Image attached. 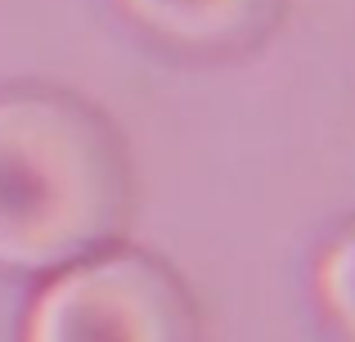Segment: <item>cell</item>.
<instances>
[{
    "instance_id": "6da1fadb",
    "label": "cell",
    "mask_w": 355,
    "mask_h": 342,
    "mask_svg": "<svg viewBox=\"0 0 355 342\" xmlns=\"http://www.w3.org/2000/svg\"><path fill=\"white\" fill-rule=\"evenodd\" d=\"M126 216V162L90 108L0 99V266L50 271L95 253Z\"/></svg>"
},
{
    "instance_id": "7a4b0ae2",
    "label": "cell",
    "mask_w": 355,
    "mask_h": 342,
    "mask_svg": "<svg viewBox=\"0 0 355 342\" xmlns=\"http://www.w3.org/2000/svg\"><path fill=\"white\" fill-rule=\"evenodd\" d=\"M27 342H198L184 289L148 257H99L36 298Z\"/></svg>"
},
{
    "instance_id": "3957f363",
    "label": "cell",
    "mask_w": 355,
    "mask_h": 342,
    "mask_svg": "<svg viewBox=\"0 0 355 342\" xmlns=\"http://www.w3.org/2000/svg\"><path fill=\"white\" fill-rule=\"evenodd\" d=\"M121 9L162 41L225 50L266 32V23L279 14V0H121Z\"/></svg>"
},
{
    "instance_id": "277c9868",
    "label": "cell",
    "mask_w": 355,
    "mask_h": 342,
    "mask_svg": "<svg viewBox=\"0 0 355 342\" xmlns=\"http://www.w3.org/2000/svg\"><path fill=\"white\" fill-rule=\"evenodd\" d=\"M320 298L329 307V316L338 320V329L355 342V230L342 234L338 243L324 253L320 262Z\"/></svg>"
}]
</instances>
